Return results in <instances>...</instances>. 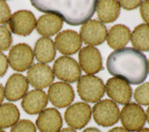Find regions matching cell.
Instances as JSON below:
<instances>
[{
  "instance_id": "obj_1",
  "label": "cell",
  "mask_w": 149,
  "mask_h": 132,
  "mask_svg": "<svg viewBox=\"0 0 149 132\" xmlns=\"http://www.w3.org/2000/svg\"><path fill=\"white\" fill-rule=\"evenodd\" d=\"M106 65L110 74L131 85L142 83L148 74L146 55L134 47H124L112 52Z\"/></svg>"
},
{
  "instance_id": "obj_2",
  "label": "cell",
  "mask_w": 149,
  "mask_h": 132,
  "mask_svg": "<svg viewBox=\"0 0 149 132\" xmlns=\"http://www.w3.org/2000/svg\"><path fill=\"white\" fill-rule=\"evenodd\" d=\"M98 1H31L41 12L53 14L72 26L84 24L94 15Z\"/></svg>"
},
{
  "instance_id": "obj_3",
  "label": "cell",
  "mask_w": 149,
  "mask_h": 132,
  "mask_svg": "<svg viewBox=\"0 0 149 132\" xmlns=\"http://www.w3.org/2000/svg\"><path fill=\"white\" fill-rule=\"evenodd\" d=\"M77 91L81 100L95 103L104 97L105 85L100 78L93 75H84L78 80Z\"/></svg>"
},
{
  "instance_id": "obj_4",
  "label": "cell",
  "mask_w": 149,
  "mask_h": 132,
  "mask_svg": "<svg viewBox=\"0 0 149 132\" xmlns=\"http://www.w3.org/2000/svg\"><path fill=\"white\" fill-rule=\"evenodd\" d=\"M93 119L98 125L110 127L115 125L120 118L119 107L113 101L103 100L98 101L93 109Z\"/></svg>"
},
{
  "instance_id": "obj_5",
  "label": "cell",
  "mask_w": 149,
  "mask_h": 132,
  "mask_svg": "<svg viewBox=\"0 0 149 132\" xmlns=\"http://www.w3.org/2000/svg\"><path fill=\"white\" fill-rule=\"evenodd\" d=\"M53 73L59 80L73 83L80 79L81 70L75 59L63 56L55 60L53 65Z\"/></svg>"
},
{
  "instance_id": "obj_6",
  "label": "cell",
  "mask_w": 149,
  "mask_h": 132,
  "mask_svg": "<svg viewBox=\"0 0 149 132\" xmlns=\"http://www.w3.org/2000/svg\"><path fill=\"white\" fill-rule=\"evenodd\" d=\"M34 62V52L31 47L25 43L13 46L8 54V63L14 71L23 72L29 69Z\"/></svg>"
},
{
  "instance_id": "obj_7",
  "label": "cell",
  "mask_w": 149,
  "mask_h": 132,
  "mask_svg": "<svg viewBox=\"0 0 149 132\" xmlns=\"http://www.w3.org/2000/svg\"><path fill=\"white\" fill-rule=\"evenodd\" d=\"M123 127L128 131H137L146 124V117L144 110L139 105L130 102L123 107L120 113Z\"/></svg>"
},
{
  "instance_id": "obj_8",
  "label": "cell",
  "mask_w": 149,
  "mask_h": 132,
  "mask_svg": "<svg viewBox=\"0 0 149 132\" xmlns=\"http://www.w3.org/2000/svg\"><path fill=\"white\" fill-rule=\"evenodd\" d=\"M92 109L85 102H76L66 110L64 119L67 125L73 129H81L90 122Z\"/></svg>"
},
{
  "instance_id": "obj_9",
  "label": "cell",
  "mask_w": 149,
  "mask_h": 132,
  "mask_svg": "<svg viewBox=\"0 0 149 132\" xmlns=\"http://www.w3.org/2000/svg\"><path fill=\"white\" fill-rule=\"evenodd\" d=\"M107 36L106 26L100 21L89 20L85 22L80 29L81 40L90 46L99 45L104 43Z\"/></svg>"
},
{
  "instance_id": "obj_10",
  "label": "cell",
  "mask_w": 149,
  "mask_h": 132,
  "mask_svg": "<svg viewBox=\"0 0 149 132\" xmlns=\"http://www.w3.org/2000/svg\"><path fill=\"white\" fill-rule=\"evenodd\" d=\"M36 23L37 20L34 14L26 10L15 12L8 21L10 31L17 35L23 36L31 34L36 28Z\"/></svg>"
},
{
  "instance_id": "obj_11",
  "label": "cell",
  "mask_w": 149,
  "mask_h": 132,
  "mask_svg": "<svg viewBox=\"0 0 149 132\" xmlns=\"http://www.w3.org/2000/svg\"><path fill=\"white\" fill-rule=\"evenodd\" d=\"M48 98L54 106L63 109L69 106L74 100V90L68 83L57 82L49 87Z\"/></svg>"
},
{
  "instance_id": "obj_12",
  "label": "cell",
  "mask_w": 149,
  "mask_h": 132,
  "mask_svg": "<svg viewBox=\"0 0 149 132\" xmlns=\"http://www.w3.org/2000/svg\"><path fill=\"white\" fill-rule=\"evenodd\" d=\"M107 96L120 105H127L132 97V88L125 80L117 77L109 79L105 85Z\"/></svg>"
},
{
  "instance_id": "obj_13",
  "label": "cell",
  "mask_w": 149,
  "mask_h": 132,
  "mask_svg": "<svg viewBox=\"0 0 149 132\" xmlns=\"http://www.w3.org/2000/svg\"><path fill=\"white\" fill-rule=\"evenodd\" d=\"M27 77L31 85L40 90L51 85L54 80V73L50 66L42 63H36L31 66Z\"/></svg>"
},
{
  "instance_id": "obj_14",
  "label": "cell",
  "mask_w": 149,
  "mask_h": 132,
  "mask_svg": "<svg viewBox=\"0 0 149 132\" xmlns=\"http://www.w3.org/2000/svg\"><path fill=\"white\" fill-rule=\"evenodd\" d=\"M80 68L89 75L98 73L102 69V58L100 51L93 46H86L80 50Z\"/></svg>"
},
{
  "instance_id": "obj_15",
  "label": "cell",
  "mask_w": 149,
  "mask_h": 132,
  "mask_svg": "<svg viewBox=\"0 0 149 132\" xmlns=\"http://www.w3.org/2000/svg\"><path fill=\"white\" fill-rule=\"evenodd\" d=\"M54 45L62 54L72 55L81 49L82 40L76 31L66 30L56 36Z\"/></svg>"
},
{
  "instance_id": "obj_16",
  "label": "cell",
  "mask_w": 149,
  "mask_h": 132,
  "mask_svg": "<svg viewBox=\"0 0 149 132\" xmlns=\"http://www.w3.org/2000/svg\"><path fill=\"white\" fill-rule=\"evenodd\" d=\"M36 125L40 132H59L63 126V119L57 109L49 108L40 113Z\"/></svg>"
},
{
  "instance_id": "obj_17",
  "label": "cell",
  "mask_w": 149,
  "mask_h": 132,
  "mask_svg": "<svg viewBox=\"0 0 149 132\" xmlns=\"http://www.w3.org/2000/svg\"><path fill=\"white\" fill-rule=\"evenodd\" d=\"M29 90L28 79L21 74H14L8 78L5 87V97L15 102L23 98Z\"/></svg>"
},
{
  "instance_id": "obj_18",
  "label": "cell",
  "mask_w": 149,
  "mask_h": 132,
  "mask_svg": "<svg viewBox=\"0 0 149 132\" xmlns=\"http://www.w3.org/2000/svg\"><path fill=\"white\" fill-rule=\"evenodd\" d=\"M48 104V97L42 90H32L26 94L22 101V108L29 114L34 115L44 110Z\"/></svg>"
},
{
  "instance_id": "obj_19",
  "label": "cell",
  "mask_w": 149,
  "mask_h": 132,
  "mask_svg": "<svg viewBox=\"0 0 149 132\" xmlns=\"http://www.w3.org/2000/svg\"><path fill=\"white\" fill-rule=\"evenodd\" d=\"M63 27V20L55 14H46L41 16L36 23L37 33L45 37L58 34Z\"/></svg>"
},
{
  "instance_id": "obj_20",
  "label": "cell",
  "mask_w": 149,
  "mask_h": 132,
  "mask_svg": "<svg viewBox=\"0 0 149 132\" xmlns=\"http://www.w3.org/2000/svg\"><path fill=\"white\" fill-rule=\"evenodd\" d=\"M130 39V31L124 25H116L110 28L107 36V45L114 50L124 48Z\"/></svg>"
},
{
  "instance_id": "obj_21",
  "label": "cell",
  "mask_w": 149,
  "mask_h": 132,
  "mask_svg": "<svg viewBox=\"0 0 149 132\" xmlns=\"http://www.w3.org/2000/svg\"><path fill=\"white\" fill-rule=\"evenodd\" d=\"M96 11L99 20L104 23L113 22L120 14L119 1L100 0L97 2Z\"/></svg>"
},
{
  "instance_id": "obj_22",
  "label": "cell",
  "mask_w": 149,
  "mask_h": 132,
  "mask_svg": "<svg viewBox=\"0 0 149 132\" xmlns=\"http://www.w3.org/2000/svg\"><path fill=\"white\" fill-rule=\"evenodd\" d=\"M34 54L37 61L42 64L53 61L56 56V48L52 39L48 37L40 38L34 45Z\"/></svg>"
},
{
  "instance_id": "obj_23",
  "label": "cell",
  "mask_w": 149,
  "mask_h": 132,
  "mask_svg": "<svg viewBox=\"0 0 149 132\" xmlns=\"http://www.w3.org/2000/svg\"><path fill=\"white\" fill-rule=\"evenodd\" d=\"M20 113L14 104L4 103L0 105V129L12 127L19 121Z\"/></svg>"
},
{
  "instance_id": "obj_24",
  "label": "cell",
  "mask_w": 149,
  "mask_h": 132,
  "mask_svg": "<svg viewBox=\"0 0 149 132\" xmlns=\"http://www.w3.org/2000/svg\"><path fill=\"white\" fill-rule=\"evenodd\" d=\"M130 41L135 49L149 51V25L141 24L135 28L130 35Z\"/></svg>"
},
{
  "instance_id": "obj_25",
  "label": "cell",
  "mask_w": 149,
  "mask_h": 132,
  "mask_svg": "<svg viewBox=\"0 0 149 132\" xmlns=\"http://www.w3.org/2000/svg\"><path fill=\"white\" fill-rule=\"evenodd\" d=\"M134 97L137 103L142 105H149V82H146L136 88Z\"/></svg>"
},
{
  "instance_id": "obj_26",
  "label": "cell",
  "mask_w": 149,
  "mask_h": 132,
  "mask_svg": "<svg viewBox=\"0 0 149 132\" xmlns=\"http://www.w3.org/2000/svg\"><path fill=\"white\" fill-rule=\"evenodd\" d=\"M12 44V36L6 26H0V52L7 51Z\"/></svg>"
},
{
  "instance_id": "obj_27",
  "label": "cell",
  "mask_w": 149,
  "mask_h": 132,
  "mask_svg": "<svg viewBox=\"0 0 149 132\" xmlns=\"http://www.w3.org/2000/svg\"><path fill=\"white\" fill-rule=\"evenodd\" d=\"M10 132H37L35 125L29 120L18 121L10 129Z\"/></svg>"
},
{
  "instance_id": "obj_28",
  "label": "cell",
  "mask_w": 149,
  "mask_h": 132,
  "mask_svg": "<svg viewBox=\"0 0 149 132\" xmlns=\"http://www.w3.org/2000/svg\"><path fill=\"white\" fill-rule=\"evenodd\" d=\"M11 16L8 5L5 1L0 0V25L7 23Z\"/></svg>"
},
{
  "instance_id": "obj_29",
  "label": "cell",
  "mask_w": 149,
  "mask_h": 132,
  "mask_svg": "<svg viewBox=\"0 0 149 132\" xmlns=\"http://www.w3.org/2000/svg\"><path fill=\"white\" fill-rule=\"evenodd\" d=\"M139 11L142 19L149 25V0L142 2L139 8Z\"/></svg>"
},
{
  "instance_id": "obj_30",
  "label": "cell",
  "mask_w": 149,
  "mask_h": 132,
  "mask_svg": "<svg viewBox=\"0 0 149 132\" xmlns=\"http://www.w3.org/2000/svg\"><path fill=\"white\" fill-rule=\"evenodd\" d=\"M142 1H119L120 7L125 10H134L140 6Z\"/></svg>"
},
{
  "instance_id": "obj_31",
  "label": "cell",
  "mask_w": 149,
  "mask_h": 132,
  "mask_svg": "<svg viewBox=\"0 0 149 132\" xmlns=\"http://www.w3.org/2000/svg\"><path fill=\"white\" fill-rule=\"evenodd\" d=\"M8 68V59L4 54L0 52V77H2L7 72Z\"/></svg>"
},
{
  "instance_id": "obj_32",
  "label": "cell",
  "mask_w": 149,
  "mask_h": 132,
  "mask_svg": "<svg viewBox=\"0 0 149 132\" xmlns=\"http://www.w3.org/2000/svg\"><path fill=\"white\" fill-rule=\"evenodd\" d=\"M5 97V89H4L2 85L0 83V105H2V102L4 100Z\"/></svg>"
},
{
  "instance_id": "obj_33",
  "label": "cell",
  "mask_w": 149,
  "mask_h": 132,
  "mask_svg": "<svg viewBox=\"0 0 149 132\" xmlns=\"http://www.w3.org/2000/svg\"><path fill=\"white\" fill-rule=\"evenodd\" d=\"M108 132H130L127 130H126L125 129L122 127H116L113 129H110Z\"/></svg>"
},
{
  "instance_id": "obj_34",
  "label": "cell",
  "mask_w": 149,
  "mask_h": 132,
  "mask_svg": "<svg viewBox=\"0 0 149 132\" xmlns=\"http://www.w3.org/2000/svg\"><path fill=\"white\" fill-rule=\"evenodd\" d=\"M83 132H101L100 131L98 130L96 128H88L86 129Z\"/></svg>"
},
{
  "instance_id": "obj_35",
  "label": "cell",
  "mask_w": 149,
  "mask_h": 132,
  "mask_svg": "<svg viewBox=\"0 0 149 132\" xmlns=\"http://www.w3.org/2000/svg\"><path fill=\"white\" fill-rule=\"evenodd\" d=\"M59 132H76V131L72 128H64V129H61Z\"/></svg>"
},
{
  "instance_id": "obj_36",
  "label": "cell",
  "mask_w": 149,
  "mask_h": 132,
  "mask_svg": "<svg viewBox=\"0 0 149 132\" xmlns=\"http://www.w3.org/2000/svg\"><path fill=\"white\" fill-rule=\"evenodd\" d=\"M146 120H147L148 122V124H149V107H148V108L147 111H146Z\"/></svg>"
},
{
  "instance_id": "obj_37",
  "label": "cell",
  "mask_w": 149,
  "mask_h": 132,
  "mask_svg": "<svg viewBox=\"0 0 149 132\" xmlns=\"http://www.w3.org/2000/svg\"><path fill=\"white\" fill-rule=\"evenodd\" d=\"M136 132H149V129H147V128H145V129H141L140 130L137 131Z\"/></svg>"
},
{
  "instance_id": "obj_38",
  "label": "cell",
  "mask_w": 149,
  "mask_h": 132,
  "mask_svg": "<svg viewBox=\"0 0 149 132\" xmlns=\"http://www.w3.org/2000/svg\"><path fill=\"white\" fill-rule=\"evenodd\" d=\"M0 132H6V131H5L2 129H0Z\"/></svg>"
},
{
  "instance_id": "obj_39",
  "label": "cell",
  "mask_w": 149,
  "mask_h": 132,
  "mask_svg": "<svg viewBox=\"0 0 149 132\" xmlns=\"http://www.w3.org/2000/svg\"><path fill=\"white\" fill-rule=\"evenodd\" d=\"M148 71H149V60L148 62Z\"/></svg>"
}]
</instances>
